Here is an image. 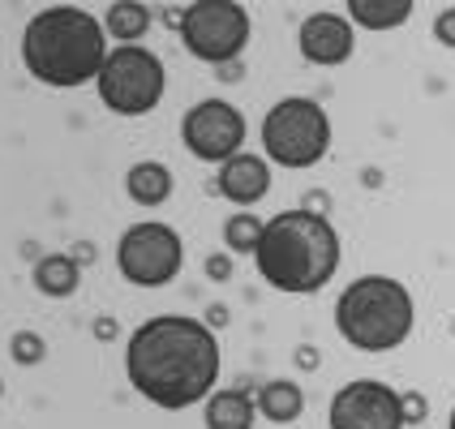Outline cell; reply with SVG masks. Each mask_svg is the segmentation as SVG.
I'll return each instance as SVG.
<instances>
[{"instance_id":"obj_1","label":"cell","mask_w":455,"mask_h":429,"mask_svg":"<svg viewBox=\"0 0 455 429\" xmlns=\"http://www.w3.org/2000/svg\"><path fill=\"white\" fill-rule=\"evenodd\" d=\"M220 369L224 353L215 327L189 314H155L125 344L129 386L164 412L206 404L220 391Z\"/></svg>"},{"instance_id":"obj_2","label":"cell","mask_w":455,"mask_h":429,"mask_svg":"<svg viewBox=\"0 0 455 429\" xmlns=\"http://www.w3.org/2000/svg\"><path fill=\"white\" fill-rule=\"evenodd\" d=\"M344 262L339 232L323 211H279L267 219V232L258 241L253 266L267 288L288 297L323 292Z\"/></svg>"},{"instance_id":"obj_3","label":"cell","mask_w":455,"mask_h":429,"mask_svg":"<svg viewBox=\"0 0 455 429\" xmlns=\"http://www.w3.org/2000/svg\"><path fill=\"white\" fill-rule=\"evenodd\" d=\"M108 52L112 48L103 22L77 4H48L22 30L26 74L52 91H77L86 82H100Z\"/></svg>"},{"instance_id":"obj_4","label":"cell","mask_w":455,"mask_h":429,"mask_svg":"<svg viewBox=\"0 0 455 429\" xmlns=\"http://www.w3.org/2000/svg\"><path fill=\"white\" fill-rule=\"evenodd\" d=\"M417 305L400 279L361 275L335 301V330L356 353H395L412 335Z\"/></svg>"},{"instance_id":"obj_5","label":"cell","mask_w":455,"mask_h":429,"mask_svg":"<svg viewBox=\"0 0 455 429\" xmlns=\"http://www.w3.org/2000/svg\"><path fill=\"white\" fill-rule=\"evenodd\" d=\"M331 151V116L318 99L288 95L262 116V155L275 168H314Z\"/></svg>"},{"instance_id":"obj_6","label":"cell","mask_w":455,"mask_h":429,"mask_svg":"<svg viewBox=\"0 0 455 429\" xmlns=\"http://www.w3.org/2000/svg\"><path fill=\"white\" fill-rule=\"evenodd\" d=\"M100 99L116 116H147L159 107L168 91V69L151 48L133 44V48H112L100 69Z\"/></svg>"},{"instance_id":"obj_7","label":"cell","mask_w":455,"mask_h":429,"mask_svg":"<svg viewBox=\"0 0 455 429\" xmlns=\"http://www.w3.org/2000/svg\"><path fill=\"white\" fill-rule=\"evenodd\" d=\"M177 26L189 56L220 65V69H232V60H241L253 35L250 9L236 0H194V4H185Z\"/></svg>"},{"instance_id":"obj_8","label":"cell","mask_w":455,"mask_h":429,"mask_svg":"<svg viewBox=\"0 0 455 429\" xmlns=\"http://www.w3.org/2000/svg\"><path fill=\"white\" fill-rule=\"evenodd\" d=\"M116 266L133 288H164L180 275L185 266V241L172 224L164 219H142L121 232L116 245Z\"/></svg>"},{"instance_id":"obj_9","label":"cell","mask_w":455,"mask_h":429,"mask_svg":"<svg viewBox=\"0 0 455 429\" xmlns=\"http://www.w3.org/2000/svg\"><path fill=\"white\" fill-rule=\"evenodd\" d=\"M245 116L232 107L228 99H203L194 103L180 121V142L185 151L203 163H220L224 168L228 159H236L241 147H245Z\"/></svg>"},{"instance_id":"obj_10","label":"cell","mask_w":455,"mask_h":429,"mask_svg":"<svg viewBox=\"0 0 455 429\" xmlns=\"http://www.w3.org/2000/svg\"><path fill=\"white\" fill-rule=\"evenodd\" d=\"M331 429H404V395L379 378L344 382L327 412Z\"/></svg>"},{"instance_id":"obj_11","label":"cell","mask_w":455,"mask_h":429,"mask_svg":"<svg viewBox=\"0 0 455 429\" xmlns=\"http://www.w3.org/2000/svg\"><path fill=\"white\" fill-rule=\"evenodd\" d=\"M297 48L309 65H344L356 48V26L348 22V13H331V9H318L301 22V35H297Z\"/></svg>"},{"instance_id":"obj_12","label":"cell","mask_w":455,"mask_h":429,"mask_svg":"<svg viewBox=\"0 0 455 429\" xmlns=\"http://www.w3.org/2000/svg\"><path fill=\"white\" fill-rule=\"evenodd\" d=\"M215 180H220V194L232 206H253L271 194V163H267V155L241 151L236 159H228L220 168Z\"/></svg>"},{"instance_id":"obj_13","label":"cell","mask_w":455,"mask_h":429,"mask_svg":"<svg viewBox=\"0 0 455 429\" xmlns=\"http://www.w3.org/2000/svg\"><path fill=\"white\" fill-rule=\"evenodd\" d=\"M206 429H253L258 421V400L245 386H220L203 404Z\"/></svg>"},{"instance_id":"obj_14","label":"cell","mask_w":455,"mask_h":429,"mask_svg":"<svg viewBox=\"0 0 455 429\" xmlns=\"http://www.w3.org/2000/svg\"><path fill=\"white\" fill-rule=\"evenodd\" d=\"M258 417L271 421V425H292L305 412V391L292 378H271L258 386Z\"/></svg>"},{"instance_id":"obj_15","label":"cell","mask_w":455,"mask_h":429,"mask_svg":"<svg viewBox=\"0 0 455 429\" xmlns=\"http://www.w3.org/2000/svg\"><path fill=\"white\" fill-rule=\"evenodd\" d=\"M35 288L52 297V301H65V297H74L77 283H82V266H77L74 253H44L39 262H35Z\"/></svg>"},{"instance_id":"obj_16","label":"cell","mask_w":455,"mask_h":429,"mask_svg":"<svg viewBox=\"0 0 455 429\" xmlns=\"http://www.w3.org/2000/svg\"><path fill=\"white\" fill-rule=\"evenodd\" d=\"M172 172H168V163H159V159H142V163H133L129 168V177H125V189H129V198L133 203H142V206H159V203H168L172 198Z\"/></svg>"},{"instance_id":"obj_17","label":"cell","mask_w":455,"mask_h":429,"mask_svg":"<svg viewBox=\"0 0 455 429\" xmlns=\"http://www.w3.org/2000/svg\"><path fill=\"white\" fill-rule=\"evenodd\" d=\"M103 30H108V39H116V48H133L151 30V9L138 0H116L103 13Z\"/></svg>"},{"instance_id":"obj_18","label":"cell","mask_w":455,"mask_h":429,"mask_svg":"<svg viewBox=\"0 0 455 429\" xmlns=\"http://www.w3.org/2000/svg\"><path fill=\"white\" fill-rule=\"evenodd\" d=\"M412 18V0H348V22L365 30H395Z\"/></svg>"},{"instance_id":"obj_19","label":"cell","mask_w":455,"mask_h":429,"mask_svg":"<svg viewBox=\"0 0 455 429\" xmlns=\"http://www.w3.org/2000/svg\"><path fill=\"white\" fill-rule=\"evenodd\" d=\"M262 232H267V219H258L253 211H236L232 219L224 224V245L228 253H258V241H262Z\"/></svg>"},{"instance_id":"obj_20","label":"cell","mask_w":455,"mask_h":429,"mask_svg":"<svg viewBox=\"0 0 455 429\" xmlns=\"http://www.w3.org/2000/svg\"><path fill=\"white\" fill-rule=\"evenodd\" d=\"M44 356H48L44 335H35V330H18V335H13V361H18V365H39Z\"/></svg>"},{"instance_id":"obj_21","label":"cell","mask_w":455,"mask_h":429,"mask_svg":"<svg viewBox=\"0 0 455 429\" xmlns=\"http://www.w3.org/2000/svg\"><path fill=\"white\" fill-rule=\"evenodd\" d=\"M434 39H438L443 48H455V4L434 18Z\"/></svg>"},{"instance_id":"obj_22","label":"cell","mask_w":455,"mask_h":429,"mask_svg":"<svg viewBox=\"0 0 455 429\" xmlns=\"http://www.w3.org/2000/svg\"><path fill=\"white\" fill-rule=\"evenodd\" d=\"M404 421L408 425H421V421H426V400H421L417 391H408L404 395Z\"/></svg>"},{"instance_id":"obj_23","label":"cell","mask_w":455,"mask_h":429,"mask_svg":"<svg viewBox=\"0 0 455 429\" xmlns=\"http://www.w3.org/2000/svg\"><path fill=\"white\" fill-rule=\"evenodd\" d=\"M206 275H211V279H228V275H232V262H228L224 253H215V258L206 262Z\"/></svg>"},{"instance_id":"obj_24","label":"cell","mask_w":455,"mask_h":429,"mask_svg":"<svg viewBox=\"0 0 455 429\" xmlns=\"http://www.w3.org/2000/svg\"><path fill=\"white\" fill-rule=\"evenodd\" d=\"M447 429H455V408H451V417H447Z\"/></svg>"},{"instance_id":"obj_25","label":"cell","mask_w":455,"mask_h":429,"mask_svg":"<svg viewBox=\"0 0 455 429\" xmlns=\"http://www.w3.org/2000/svg\"><path fill=\"white\" fill-rule=\"evenodd\" d=\"M0 395H4V378H0Z\"/></svg>"}]
</instances>
